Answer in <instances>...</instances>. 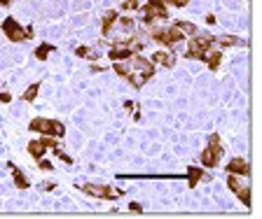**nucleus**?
Listing matches in <instances>:
<instances>
[{
	"mask_svg": "<svg viewBox=\"0 0 262 219\" xmlns=\"http://www.w3.org/2000/svg\"><path fill=\"white\" fill-rule=\"evenodd\" d=\"M112 70L117 72L122 79H127L134 89H141L154 77V63L150 59H145V56L134 54L129 61H117L112 65Z\"/></svg>",
	"mask_w": 262,
	"mask_h": 219,
	"instance_id": "obj_1",
	"label": "nucleus"
},
{
	"mask_svg": "<svg viewBox=\"0 0 262 219\" xmlns=\"http://www.w3.org/2000/svg\"><path fill=\"white\" fill-rule=\"evenodd\" d=\"M28 131L40 133V135H49V138H64L66 135V126L56 119H45V117H36L28 124Z\"/></svg>",
	"mask_w": 262,
	"mask_h": 219,
	"instance_id": "obj_2",
	"label": "nucleus"
},
{
	"mask_svg": "<svg viewBox=\"0 0 262 219\" xmlns=\"http://www.w3.org/2000/svg\"><path fill=\"white\" fill-rule=\"evenodd\" d=\"M213 44H216V37L213 35H197V37H190V42H187V59H204L211 49H213Z\"/></svg>",
	"mask_w": 262,
	"mask_h": 219,
	"instance_id": "obj_3",
	"label": "nucleus"
},
{
	"mask_svg": "<svg viewBox=\"0 0 262 219\" xmlns=\"http://www.w3.org/2000/svg\"><path fill=\"white\" fill-rule=\"evenodd\" d=\"M223 158V142H220V135L213 133L211 140H208L206 149L201 152V166L204 168H216Z\"/></svg>",
	"mask_w": 262,
	"mask_h": 219,
	"instance_id": "obj_4",
	"label": "nucleus"
},
{
	"mask_svg": "<svg viewBox=\"0 0 262 219\" xmlns=\"http://www.w3.org/2000/svg\"><path fill=\"white\" fill-rule=\"evenodd\" d=\"M150 37H152L154 42L164 44V47H173V44H178L181 40H185V33H183L178 26H169V28H152L150 31Z\"/></svg>",
	"mask_w": 262,
	"mask_h": 219,
	"instance_id": "obj_5",
	"label": "nucleus"
},
{
	"mask_svg": "<svg viewBox=\"0 0 262 219\" xmlns=\"http://www.w3.org/2000/svg\"><path fill=\"white\" fill-rule=\"evenodd\" d=\"M2 33H5V37H7L9 42H24V40H28V37H33V28H24L19 26L17 19H5L2 21Z\"/></svg>",
	"mask_w": 262,
	"mask_h": 219,
	"instance_id": "obj_6",
	"label": "nucleus"
},
{
	"mask_svg": "<svg viewBox=\"0 0 262 219\" xmlns=\"http://www.w3.org/2000/svg\"><path fill=\"white\" fill-rule=\"evenodd\" d=\"M80 191L89 193L94 198H103V201H115L122 196V189H115V187H108V184H82Z\"/></svg>",
	"mask_w": 262,
	"mask_h": 219,
	"instance_id": "obj_7",
	"label": "nucleus"
},
{
	"mask_svg": "<svg viewBox=\"0 0 262 219\" xmlns=\"http://www.w3.org/2000/svg\"><path fill=\"white\" fill-rule=\"evenodd\" d=\"M59 147V142H56V138H49V135H42L40 140H31L28 142V154L36 158H42L45 156L47 149H56Z\"/></svg>",
	"mask_w": 262,
	"mask_h": 219,
	"instance_id": "obj_8",
	"label": "nucleus"
},
{
	"mask_svg": "<svg viewBox=\"0 0 262 219\" xmlns=\"http://www.w3.org/2000/svg\"><path fill=\"white\" fill-rule=\"evenodd\" d=\"M227 187H229V191H232V193H236V198L244 203L246 208H251V189H248L244 182H239L236 175L227 177Z\"/></svg>",
	"mask_w": 262,
	"mask_h": 219,
	"instance_id": "obj_9",
	"label": "nucleus"
},
{
	"mask_svg": "<svg viewBox=\"0 0 262 219\" xmlns=\"http://www.w3.org/2000/svg\"><path fill=\"white\" fill-rule=\"evenodd\" d=\"M169 19V9L166 7H159V5H152V2H148L143 7V24L145 26H150L152 21H166Z\"/></svg>",
	"mask_w": 262,
	"mask_h": 219,
	"instance_id": "obj_10",
	"label": "nucleus"
},
{
	"mask_svg": "<svg viewBox=\"0 0 262 219\" xmlns=\"http://www.w3.org/2000/svg\"><path fill=\"white\" fill-rule=\"evenodd\" d=\"M227 173L229 175H241V177H248L251 175V163L246 161V158H232L229 163H227Z\"/></svg>",
	"mask_w": 262,
	"mask_h": 219,
	"instance_id": "obj_11",
	"label": "nucleus"
},
{
	"mask_svg": "<svg viewBox=\"0 0 262 219\" xmlns=\"http://www.w3.org/2000/svg\"><path fill=\"white\" fill-rule=\"evenodd\" d=\"M185 177H187V187H190V189L199 187V182H201V180H208V175L204 173V168H197V166H190V168H187Z\"/></svg>",
	"mask_w": 262,
	"mask_h": 219,
	"instance_id": "obj_12",
	"label": "nucleus"
},
{
	"mask_svg": "<svg viewBox=\"0 0 262 219\" xmlns=\"http://www.w3.org/2000/svg\"><path fill=\"white\" fill-rule=\"evenodd\" d=\"M117 12L115 9H108L106 14H103V26H101V35L103 37H108L110 35V31H112V26L117 24Z\"/></svg>",
	"mask_w": 262,
	"mask_h": 219,
	"instance_id": "obj_13",
	"label": "nucleus"
},
{
	"mask_svg": "<svg viewBox=\"0 0 262 219\" xmlns=\"http://www.w3.org/2000/svg\"><path fill=\"white\" fill-rule=\"evenodd\" d=\"M150 61H152L154 65L159 63V65H164V68H169V70H171L173 65H176V56H173V54H169V52H154Z\"/></svg>",
	"mask_w": 262,
	"mask_h": 219,
	"instance_id": "obj_14",
	"label": "nucleus"
},
{
	"mask_svg": "<svg viewBox=\"0 0 262 219\" xmlns=\"http://www.w3.org/2000/svg\"><path fill=\"white\" fill-rule=\"evenodd\" d=\"M7 168L12 170V177H14V187H17V189H28V187H31L26 175L21 173V168H17L14 163H7Z\"/></svg>",
	"mask_w": 262,
	"mask_h": 219,
	"instance_id": "obj_15",
	"label": "nucleus"
},
{
	"mask_svg": "<svg viewBox=\"0 0 262 219\" xmlns=\"http://www.w3.org/2000/svg\"><path fill=\"white\" fill-rule=\"evenodd\" d=\"M201 61L206 63V65H208V68H211L213 72H216L218 68H220V63H223V52H208L206 56L201 59Z\"/></svg>",
	"mask_w": 262,
	"mask_h": 219,
	"instance_id": "obj_16",
	"label": "nucleus"
},
{
	"mask_svg": "<svg viewBox=\"0 0 262 219\" xmlns=\"http://www.w3.org/2000/svg\"><path fill=\"white\" fill-rule=\"evenodd\" d=\"M54 52V44H49V42H42L40 44V47H37L36 49V54H33V56H36L37 61H45L47 56H49V54Z\"/></svg>",
	"mask_w": 262,
	"mask_h": 219,
	"instance_id": "obj_17",
	"label": "nucleus"
},
{
	"mask_svg": "<svg viewBox=\"0 0 262 219\" xmlns=\"http://www.w3.org/2000/svg\"><path fill=\"white\" fill-rule=\"evenodd\" d=\"M37 91H40V82H36V84H31V87L26 89V91H24V100H26V103H33V100H36L37 98Z\"/></svg>",
	"mask_w": 262,
	"mask_h": 219,
	"instance_id": "obj_18",
	"label": "nucleus"
},
{
	"mask_svg": "<svg viewBox=\"0 0 262 219\" xmlns=\"http://www.w3.org/2000/svg\"><path fill=\"white\" fill-rule=\"evenodd\" d=\"M216 44H220V47H234V44H241V40L234 35H220L216 37Z\"/></svg>",
	"mask_w": 262,
	"mask_h": 219,
	"instance_id": "obj_19",
	"label": "nucleus"
},
{
	"mask_svg": "<svg viewBox=\"0 0 262 219\" xmlns=\"http://www.w3.org/2000/svg\"><path fill=\"white\" fill-rule=\"evenodd\" d=\"M75 56H80V59H91V61H94V59H99L89 47H77V49H75Z\"/></svg>",
	"mask_w": 262,
	"mask_h": 219,
	"instance_id": "obj_20",
	"label": "nucleus"
},
{
	"mask_svg": "<svg viewBox=\"0 0 262 219\" xmlns=\"http://www.w3.org/2000/svg\"><path fill=\"white\" fill-rule=\"evenodd\" d=\"M176 26L181 28L183 33H187V35H194V33H197V26H194V24H187V21H178Z\"/></svg>",
	"mask_w": 262,
	"mask_h": 219,
	"instance_id": "obj_21",
	"label": "nucleus"
},
{
	"mask_svg": "<svg viewBox=\"0 0 262 219\" xmlns=\"http://www.w3.org/2000/svg\"><path fill=\"white\" fill-rule=\"evenodd\" d=\"M122 7L129 9V12H131V9H141V0H124Z\"/></svg>",
	"mask_w": 262,
	"mask_h": 219,
	"instance_id": "obj_22",
	"label": "nucleus"
},
{
	"mask_svg": "<svg viewBox=\"0 0 262 219\" xmlns=\"http://www.w3.org/2000/svg\"><path fill=\"white\" fill-rule=\"evenodd\" d=\"M52 152H54V154H56V156H59V158H61V161H64V163H73V158L68 156V154H66V152H64V149H61V147L52 149Z\"/></svg>",
	"mask_w": 262,
	"mask_h": 219,
	"instance_id": "obj_23",
	"label": "nucleus"
},
{
	"mask_svg": "<svg viewBox=\"0 0 262 219\" xmlns=\"http://www.w3.org/2000/svg\"><path fill=\"white\" fill-rule=\"evenodd\" d=\"M164 2H166V5H173V7H185L190 0H164Z\"/></svg>",
	"mask_w": 262,
	"mask_h": 219,
	"instance_id": "obj_24",
	"label": "nucleus"
},
{
	"mask_svg": "<svg viewBox=\"0 0 262 219\" xmlns=\"http://www.w3.org/2000/svg\"><path fill=\"white\" fill-rule=\"evenodd\" d=\"M37 168H40V170H52V163L45 161V158H37Z\"/></svg>",
	"mask_w": 262,
	"mask_h": 219,
	"instance_id": "obj_25",
	"label": "nucleus"
},
{
	"mask_svg": "<svg viewBox=\"0 0 262 219\" xmlns=\"http://www.w3.org/2000/svg\"><path fill=\"white\" fill-rule=\"evenodd\" d=\"M119 24H122V28H127V31H131V28H134V21H131V19H127V17L119 19Z\"/></svg>",
	"mask_w": 262,
	"mask_h": 219,
	"instance_id": "obj_26",
	"label": "nucleus"
},
{
	"mask_svg": "<svg viewBox=\"0 0 262 219\" xmlns=\"http://www.w3.org/2000/svg\"><path fill=\"white\" fill-rule=\"evenodd\" d=\"M0 100H2V103H9V100H12V96H9L7 91H2V94H0Z\"/></svg>",
	"mask_w": 262,
	"mask_h": 219,
	"instance_id": "obj_27",
	"label": "nucleus"
},
{
	"mask_svg": "<svg viewBox=\"0 0 262 219\" xmlns=\"http://www.w3.org/2000/svg\"><path fill=\"white\" fill-rule=\"evenodd\" d=\"M141 210H143V208H141L138 203H131V212H141Z\"/></svg>",
	"mask_w": 262,
	"mask_h": 219,
	"instance_id": "obj_28",
	"label": "nucleus"
},
{
	"mask_svg": "<svg viewBox=\"0 0 262 219\" xmlns=\"http://www.w3.org/2000/svg\"><path fill=\"white\" fill-rule=\"evenodd\" d=\"M42 187H45V191H52V189H54L56 184H52V182H47V184H42Z\"/></svg>",
	"mask_w": 262,
	"mask_h": 219,
	"instance_id": "obj_29",
	"label": "nucleus"
},
{
	"mask_svg": "<svg viewBox=\"0 0 262 219\" xmlns=\"http://www.w3.org/2000/svg\"><path fill=\"white\" fill-rule=\"evenodd\" d=\"M206 24H211V26H213V24H216V17H213V14H208V17H206Z\"/></svg>",
	"mask_w": 262,
	"mask_h": 219,
	"instance_id": "obj_30",
	"label": "nucleus"
},
{
	"mask_svg": "<svg viewBox=\"0 0 262 219\" xmlns=\"http://www.w3.org/2000/svg\"><path fill=\"white\" fill-rule=\"evenodd\" d=\"M0 5H2V7H9V5H12V0H0Z\"/></svg>",
	"mask_w": 262,
	"mask_h": 219,
	"instance_id": "obj_31",
	"label": "nucleus"
}]
</instances>
